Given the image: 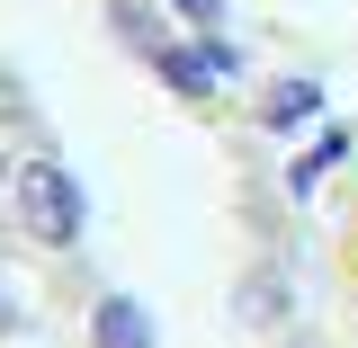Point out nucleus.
Instances as JSON below:
<instances>
[{"label":"nucleus","mask_w":358,"mask_h":348,"mask_svg":"<svg viewBox=\"0 0 358 348\" xmlns=\"http://www.w3.org/2000/svg\"><path fill=\"white\" fill-rule=\"evenodd\" d=\"M331 170H341V188H350V223H341V277H350V331H358V134H322V152L296 170V188H313V179H331Z\"/></svg>","instance_id":"obj_1"},{"label":"nucleus","mask_w":358,"mask_h":348,"mask_svg":"<svg viewBox=\"0 0 358 348\" xmlns=\"http://www.w3.org/2000/svg\"><path fill=\"white\" fill-rule=\"evenodd\" d=\"M99 348H143V331H134V312H126V304L99 312Z\"/></svg>","instance_id":"obj_2"}]
</instances>
